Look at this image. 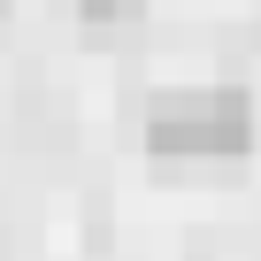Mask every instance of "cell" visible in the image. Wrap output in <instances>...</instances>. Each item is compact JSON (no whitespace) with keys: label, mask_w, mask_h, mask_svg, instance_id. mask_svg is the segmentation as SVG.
Segmentation results:
<instances>
[{"label":"cell","mask_w":261,"mask_h":261,"mask_svg":"<svg viewBox=\"0 0 261 261\" xmlns=\"http://www.w3.org/2000/svg\"><path fill=\"white\" fill-rule=\"evenodd\" d=\"M146 146L162 162H192V154H246L253 146V100L238 85L215 92H177L146 115Z\"/></svg>","instance_id":"cell-1"},{"label":"cell","mask_w":261,"mask_h":261,"mask_svg":"<svg viewBox=\"0 0 261 261\" xmlns=\"http://www.w3.org/2000/svg\"><path fill=\"white\" fill-rule=\"evenodd\" d=\"M77 16L100 31V23H130V16H146V0H77Z\"/></svg>","instance_id":"cell-2"}]
</instances>
